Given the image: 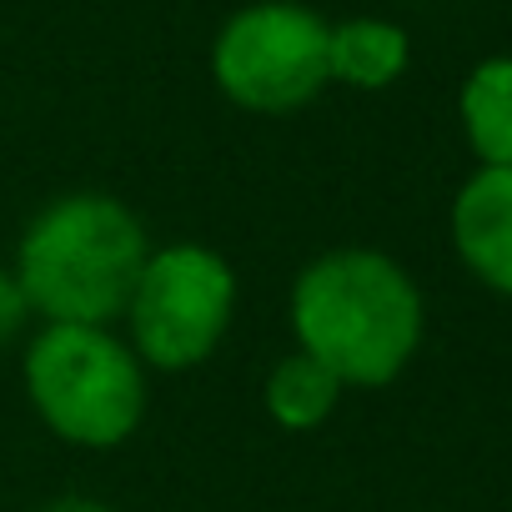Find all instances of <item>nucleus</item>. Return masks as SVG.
<instances>
[{"label":"nucleus","instance_id":"1","mask_svg":"<svg viewBox=\"0 0 512 512\" xmlns=\"http://www.w3.org/2000/svg\"><path fill=\"white\" fill-rule=\"evenodd\" d=\"M297 352L317 357L342 387L397 382L427 332V302L412 272L377 246H332L292 282Z\"/></svg>","mask_w":512,"mask_h":512},{"label":"nucleus","instance_id":"2","mask_svg":"<svg viewBox=\"0 0 512 512\" xmlns=\"http://www.w3.org/2000/svg\"><path fill=\"white\" fill-rule=\"evenodd\" d=\"M146 256L151 236L121 196L66 191L26 221L11 272L41 322L111 327L126 317Z\"/></svg>","mask_w":512,"mask_h":512},{"label":"nucleus","instance_id":"3","mask_svg":"<svg viewBox=\"0 0 512 512\" xmlns=\"http://www.w3.org/2000/svg\"><path fill=\"white\" fill-rule=\"evenodd\" d=\"M21 382L51 437L86 452H111L136 437L151 407V372L116 327H56L26 342Z\"/></svg>","mask_w":512,"mask_h":512},{"label":"nucleus","instance_id":"4","mask_svg":"<svg viewBox=\"0 0 512 512\" xmlns=\"http://www.w3.org/2000/svg\"><path fill=\"white\" fill-rule=\"evenodd\" d=\"M236 267L206 241L151 246L136 292L126 302L131 352L146 372H191L201 367L236 322Z\"/></svg>","mask_w":512,"mask_h":512},{"label":"nucleus","instance_id":"5","mask_svg":"<svg viewBox=\"0 0 512 512\" xmlns=\"http://www.w3.org/2000/svg\"><path fill=\"white\" fill-rule=\"evenodd\" d=\"M327 36L332 26L302 0H256L216 31L211 81L251 116H292L332 86Z\"/></svg>","mask_w":512,"mask_h":512},{"label":"nucleus","instance_id":"6","mask_svg":"<svg viewBox=\"0 0 512 512\" xmlns=\"http://www.w3.org/2000/svg\"><path fill=\"white\" fill-rule=\"evenodd\" d=\"M452 246L497 297H512V166H477L452 196Z\"/></svg>","mask_w":512,"mask_h":512},{"label":"nucleus","instance_id":"7","mask_svg":"<svg viewBox=\"0 0 512 512\" xmlns=\"http://www.w3.org/2000/svg\"><path fill=\"white\" fill-rule=\"evenodd\" d=\"M407 61H412L407 31L377 16L342 21L327 36V71L337 86H352V91H387L392 81H402Z\"/></svg>","mask_w":512,"mask_h":512},{"label":"nucleus","instance_id":"8","mask_svg":"<svg viewBox=\"0 0 512 512\" xmlns=\"http://www.w3.org/2000/svg\"><path fill=\"white\" fill-rule=\"evenodd\" d=\"M457 121L477 166H512V56H487L467 71Z\"/></svg>","mask_w":512,"mask_h":512},{"label":"nucleus","instance_id":"9","mask_svg":"<svg viewBox=\"0 0 512 512\" xmlns=\"http://www.w3.org/2000/svg\"><path fill=\"white\" fill-rule=\"evenodd\" d=\"M342 382L317 362V357H307V352H287V357H277L272 362V372H267V382H262V407H267V417L282 427V432H317L332 412H337V402H342Z\"/></svg>","mask_w":512,"mask_h":512},{"label":"nucleus","instance_id":"10","mask_svg":"<svg viewBox=\"0 0 512 512\" xmlns=\"http://www.w3.org/2000/svg\"><path fill=\"white\" fill-rule=\"evenodd\" d=\"M31 317H36V312H31V302H26L16 272H11V267H0V347L16 342V337L31 327Z\"/></svg>","mask_w":512,"mask_h":512},{"label":"nucleus","instance_id":"11","mask_svg":"<svg viewBox=\"0 0 512 512\" xmlns=\"http://www.w3.org/2000/svg\"><path fill=\"white\" fill-rule=\"evenodd\" d=\"M41 512H116V507L101 502V497H56V502H46Z\"/></svg>","mask_w":512,"mask_h":512}]
</instances>
